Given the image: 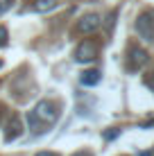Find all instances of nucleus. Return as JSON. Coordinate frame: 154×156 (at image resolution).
I'll return each mask as SVG.
<instances>
[{"mask_svg": "<svg viewBox=\"0 0 154 156\" xmlns=\"http://www.w3.org/2000/svg\"><path fill=\"white\" fill-rule=\"evenodd\" d=\"M98 57V45L93 41H82L75 50V59L77 61H93Z\"/></svg>", "mask_w": 154, "mask_h": 156, "instance_id": "obj_4", "label": "nucleus"}, {"mask_svg": "<svg viewBox=\"0 0 154 156\" xmlns=\"http://www.w3.org/2000/svg\"><path fill=\"white\" fill-rule=\"evenodd\" d=\"M0 66H2V61H0Z\"/></svg>", "mask_w": 154, "mask_h": 156, "instance_id": "obj_15", "label": "nucleus"}, {"mask_svg": "<svg viewBox=\"0 0 154 156\" xmlns=\"http://www.w3.org/2000/svg\"><path fill=\"white\" fill-rule=\"evenodd\" d=\"M23 133V127H20V120L18 118H12L9 120V125H7V131H5V140H16V138Z\"/></svg>", "mask_w": 154, "mask_h": 156, "instance_id": "obj_6", "label": "nucleus"}, {"mask_svg": "<svg viewBox=\"0 0 154 156\" xmlns=\"http://www.w3.org/2000/svg\"><path fill=\"white\" fill-rule=\"evenodd\" d=\"M34 156H57L55 152H39V154H34Z\"/></svg>", "mask_w": 154, "mask_h": 156, "instance_id": "obj_12", "label": "nucleus"}, {"mask_svg": "<svg viewBox=\"0 0 154 156\" xmlns=\"http://www.w3.org/2000/svg\"><path fill=\"white\" fill-rule=\"evenodd\" d=\"M9 39V34H7V27H2V25H0V48H5V45H7V41Z\"/></svg>", "mask_w": 154, "mask_h": 156, "instance_id": "obj_9", "label": "nucleus"}, {"mask_svg": "<svg viewBox=\"0 0 154 156\" xmlns=\"http://www.w3.org/2000/svg\"><path fill=\"white\" fill-rule=\"evenodd\" d=\"M12 2L14 0H0V14H5L9 7H12Z\"/></svg>", "mask_w": 154, "mask_h": 156, "instance_id": "obj_10", "label": "nucleus"}, {"mask_svg": "<svg viewBox=\"0 0 154 156\" xmlns=\"http://www.w3.org/2000/svg\"><path fill=\"white\" fill-rule=\"evenodd\" d=\"M147 63V52L143 48H131L129 50V66L131 68H143Z\"/></svg>", "mask_w": 154, "mask_h": 156, "instance_id": "obj_5", "label": "nucleus"}, {"mask_svg": "<svg viewBox=\"0 0 154 156\" xmlns=\"http://www.w3.org/2000/svg\"><path fill=\"white\" fill-rule=\"evenodd\" d=\"M57 118H59L57 106L52 104V102H48V100H41L27 113V125H30V129H34L36 133H41V131H45V127L55 125Z\"/></svg>", "mask_w": 154, "mask_h": 156, "instance_id": "obj_1", "label": "nucleus"}, {"mask_svg": "<svg viewBox=\"0 0 154 156\" xmlns=\"http://www.w3.org/2000/svg\"><path fill=\"white\" fill-rule=\"evenodd\" d=\"M73 156H91L88 152H77V154H73Z\"/></svg>", "mask_w": 154, "mask_h": 156, "instance_id": "obj_13", "label": "nucleus"}, {"mask_svg": "<svg viewBox=\"0 0 154 156\" xmlns=\"http://www.w3.org/2000/svg\"><path fill=\"white\" fill-rule=\"evenodd\" d=\"M118 133H120V129H113V131H107V133H104V138H107V140H113Z\"/></svg>", "mask_w": 154, "mask_h": 156, "instance_id": "obj_11", "label": "nucleus"}, {"mask_svg": "<svg viewBox=\"0 0 154 156\" xmlns=\"http://www.w3.org/2000/svg\"><path fill=\"white\" fill-rule=\"evenodd\" d=\"M136 32H138L141 39L145 41H154V20L150 14H143L138 16V20H136Z\"/></svg>", "mask_w": 154, "mask_h": 156, "instance_id": "obj_2", "label": "nucleus"}, {"mask_svg": "<svg viewBox=\"0 0 154 156\" xmlns=\"http://www.w3.org/2000/svg\"><path fill=\"white\" fill-rule=\"evenodd\" d=\"M100 79H102L100 70H84L82 77H79V82L84 86H95V84H100Z\"/></svg>", "mask_w": 154, "mask_h": 156, "instance_id": "obj_7", "label": "nucleus"}, {"mask_svg": "<svg viewBox=\"0 0 154 156\" xmlns=\"http://www.w3.org/2000/svg\"><path fill=\"white\" fill-rule=\"evenodd\" d=\"M141 156H152V154H150V152H143V154H141Z\"/></svg>", "mask_w": 154, "mask_h": 156, "instance_id": "obj_14", "label": "nucleus"}, {"mask_svg": "<svg viewBox=\"0 0 154 156\" xmlns=\"http://www.w3.org/2000/svg\"><path fill=\"white\" fill-rule=\"evenodd\" d=\"M100 25H102V18H100L98 14H86V16H82V18L77 20V32H82V34H93Z\"/></svg>", "mask_w": 154, "mask_h": 156, "instance_id": "obj_3", "label": "nucleus"}, {"mask_svg": "<svg viewBox=\"0 0 154 156\" xmlns=\"http://www.w3.org/2000/svg\"><path fill=\"white\" fill-rule=\"evenodd\" d=\"M55 7H57L55 0H36V5H34L36 12H50V9H55Z\"/></svg>", "mask_w": 154, "mask_h": 156, "instance_id": "obj_8", "label": "nucleus"}]
</instances>
